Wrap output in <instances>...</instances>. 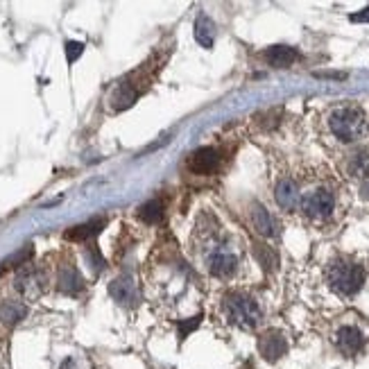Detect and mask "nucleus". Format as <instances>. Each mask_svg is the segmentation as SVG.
Listing matches in <instances>:
<instances>
[{
	"label": "nucleus",
	"mask_w": 369,
	"mask_h": 369,
	"mask_svg": "<svg viewBox=\"0 0 369 369\" xmlns=\"http://www.w3.org/2000/svg\"><path fill=\"white\" fill-rule=\"evenodd\" d=\"M225 315L234 326H240V329H256L263 319V310L256 301L243 292H229L225 301H223Z\"/></svg>",
	"instance_id": "obj_1"
},
{
	"label": "nucleus",
	"mask_w": 369,
	"mask_h": 369,
	"mask_svg": "<svg viewBox=\"0 0 369 369\" xmlns=\"http://www.w3.org/2000/svg\"><path fill=\"white\" fill-rule=\"evenodd\" d=\"M329 127L335 138H340L344 143H354L360 136H365L367 120L363 116V111L356 109V106H340V109H335L331 113Z\"/></svg>",
	"instance_id": "obj_2"
},
{
	"label": "nucleus",
	"mask_w": 369,
	"mask_h": 369,
	"mask_svg": "<svg viewBox=\"0 0 369 369\" xmlns=\"http://www.w3.org/2000/svg\"><path fill=\"white\" fill-rule=\"evenodd\" d=\"M329 283L338 294L351 297V294H356L363 288L365 269L356 263H349V261H338V263H333L329 267Z\"/></svg>",
	"instance_id": "obj_3"
},
{
	"label": "nucleus",
	"mask_w": 369,
	"mask_h": 369,
	"mask_svg": "<svg viewBox=\"0 0 369 369\" xmlns=\"http://www.w3.org/2000/svg\"><path fill=\"white\" fill-rule=\"evenodd\" d=\"M333 209H335L333 195L329 191H324V188L303 195V200H301V211L306 213L308 218H329Z\"/></svg>",
	"instance_id": "obj_4"
},
{
	"label": "nucleus",
	"mask_w": 369,
	"mask_h": 369,
	"mask_svg": "<svg viewBox=\"0 0 369 369\" xmlns=\"http://www.w3.org/2000/svg\"><path fill=\"white\" fill-rule=\"evenodd\" d=\"M258 351L265 360H269V363H276V360L283 358L285 351H288V340L278 331H267L265 335H261Z\"/></svg>",
	"instance_id": "obj_5"
},
{
	"label": "nucleus",
	"mask_w": 369,
	"mask_h": 369,
	"mask_svg": "<svg viewBox=\"0 0 369 369\" xmlns=\"http://www.w3.org/2000/svg\"><path fill=\"white\" fill-rule=\"evenodd\" d=\"M236 267H238V258L231 252L216 249L213 254H209V258H207V269L213 276H220V278L231 276L236 272Z\"/></svg>",
	"instance_id": "obj_6"
},
{
	"label": "nucleus",
	"mask_w": 369,
	"mask_h": 369,
	"mask_svg": "<svg viewBox=\"0 0 369 369\" xmlns=\"http://www.w3.org/2000/svg\"><path fill=\"white\" fill-rule=\"evenodd\" d=\"M218 163H220V157L213 147H200V150H195L191 157H188V168L193 172H198V175H209V172L218 168Z\"/></svg>",
	"instance_id": "obj_7"
},
{
	"label": "nucleus",
	"mask_w": 369,
	"mask_h": 369,
	"mask_svg": "<svg viewBox=\"0 0 369 369\" xmlns=\"http://www.w3.org/2000/svg\"><path fill=\"white\" fill-rule=\"evenodd\" d=\"M335 344H338V349L344 356H356L360 354V349H363L365 338L356 326H342L338 335H335Z\"/></svg>",
	"instance_id": "obj_8"
},
{
	"label": "nucleus",
	"mask_w": 369,
	"mask_h": 369,
	"mask_svg": "<svg viewBox=\"0 0 369 369\" xmlns=\"http://www.w3.org/2000/svg\"><path fill=\"white\" fill-rule=\"evenodd\" d=\"M274 200L283 211H292L299 204V188L292 179H281L274 188Z\"/></svg>",
	"instance_id": "obj_9"
},
{
	"label": "nucleus",
	"mask_w": 369,
	"mask_h": 369,
	"mask_svg": "<svg viewBox=\"0 0 369 369\" xmlns=\"http://www.w3.org/2000/svg\"><path fill=\"white\" fill-rule=\"evenodd\" d=\"M297 50L290 46H272V48H267L265 50V59L269 66H274V68H288L292 66L294 62H297Z\"/></svg>",
	"instance_id": "obj_10"
},
{
	"label": "nucleus",
	"mask_w": 369,
	"mask_h": 369,
	"mask_svg": "<svg viewBox=\"0 0 369 369\" xmlns=\"http://www.w3.org/2000/svg\"><path fill=\"white\" fill-rule=\"evenodd\" d=\"M252 223H254V227H256L258 234H263L267 238H272L276 234V225H274L272 216H269L267 209L261 207V204H254L252 207Z\"/></svg>",
	"instance_id": "obj_11"
},
{
	"label": "nucleus",
	"mask_w": 369,
	"mask_h": 369,
	"mask_svg": "<svg viewBox=\"0 0 369 369\" xmlns=\"http://www.w3.org/2000/svg\"><path fill=\"white\" fill-rule=\"evenodd\" d=\"M111 294H113V297H116L120 303H134V301H136L134 281H132L129 276L116 278V281L111 283Z\"/></svg>",
	"instance_id": "obj_12"
},
{
	"label": "nucleus",
	"mask_w": 369,
	"mask_h": 369,
	"mask_svg": "<svg viewBox=\"0 0 369 369\" xmlns=\"http://www.w3.org/2000/svg\"><path fill=\"white\" fill-rule=\"evenodd\" d=\"M213 30L216 26L211 23L209 16H198V21H195V39H198V44L202 48H213Z\"/></svg>",
	"instance_id": "obj_13"
},
{
	"label": "nucleus",
	"mask_w": 369,
	"mask_h": 369,
	"mask_svg": "<svg viewBox=\"0 0 369 369\" xmlns=\"http://www.w3.org/2000/svg\"><path fill=\"white\" fill-rule=\"evenodd\" d=\"M102 227H104V220H91V223H86V225L73 227L66 234V238L68 240H86V238H93Z\"/></svg>",
	"instance_id": "obj_14"
},
{
	"label": "nucleus",
	"mask_w": 369,
	"mask_h": 369,
	"mask_svg": "<svg viewBox=\"0 0 369 369\" xmlns=\"http://www.w3.org/2000/svg\"><path fill=\"white\" fill-rule=\"evenodd\" d=\"M138 218L143 220V223L147 225H157L161 223V218H163V204L159 200H150V202H145L141 209H138Z\"/></svg>",
	"instance_id": "obj_15"
},
{
	"label": "nucleus",
	"mask_w": 369,
	"mask_h": 369,
	"mask_svg": "<svg viewBox=\"0 0 369 369\" xmlns=\"http://www.w3.org/2000/svg\"><path fill=\"white\" fill-rule=\"evenodd\" d=\"M349 172L354 177H369V152H358L349 161Z\"/></svg>",
	"instance_id": "obj_16"
},
{
	"label": "nucleus",
	"mask_w": 369,
	"mask_h": 369,
	"mask_svg": "<svg viewBox=\"0 0 369 369\" xmlns=\"http://www.w3.org/2000/svg\"><path fill=\"white\" fill-rule=\"evenodd\" d=\"M23 315H26V308L19 306V303H3V306H0V317L10 324L19 322Z\"/></svg>",
	"instance_id": "obj_17"
},
{
	"label": "nucleus",
	"mask_w": 369,
	"mask_h": 369,
	"mask_svg": "<svg viewBox=\"0 0 369 369\" xmlns=\"http://www.w3.org/2000/svg\"><path fill=\"white\" fill-rule=\"evenodd\" d=\"M79 285H82V281H79V276H77L75 269H73V267L64 269V274H62V288L66 290V292H77Z\"/></svg>",
	"instance_id": "obj_18"
},
{
	"label": "nucleus",
	"mask_w": 369,
	"mask_h": 369,
	"mask_svg": "<svg viewBox=\"0 0 369 369\" xmlns=\"http://www.w3.org/2000/svg\"><path fill=\"white\" fill-rule=\"evenodd\" d=\"M256 256L261 261V265H265L267 269H274L276 267V254L269 249V247H263V245H256Z\"/></svg>",
	"instance_id": "obj_19"
},
{
	"label": "nucleus",
	"mask_w": 369,
	"mask_h": 369,
	"mask_svg": "<svg viewBox=\"0 0 369 369\" xmlns=\"http://www.w3.org/2000/svg\"><path fill=\"white\" fill-rule=\"evenodd\" d=\"M32 256V247H23L19 254H14V256L10 261H5L3 263V269H10V267H16V265H21V263H26V261Z\"/></svg>",
	"instance_id": "obj_20"
},
{
	"label": "nucleus",
	"mask_w": 369,
	"mask_h": 369,
	"mask_svg": "<svg viewBox=\"0 0 369 369\" xmlns=\"http://www.w3.org/2000/svg\"><path fill=\"white\" fill-rule=\"evenodd\" d=\"M66 50H68V62L73 64V62L77 59V55H82V50H84V46L75 44V41H68V44H66Z\"/></svg>",
	"instance_id": "obj_21"
},
{
	"label": "nucleus",
	"mask_w": 369,
	"mask_h": 369,
	"mask_svg": "<svg viewBox=\"0 0 369 369\" xmlns=\"http://www.w3.org/2000/svg\"><path fill=\"white\" fill-rule=\"evenodd\" d=\"M200 319L202 317H195V319H188V324H184L182 326V340L186 338V335H188V331H195V329H198V324H200Z\"/></svg>",
	"instance_id": "obj_22"
},
{
	"label": "nucleus",
	"mask_w": 369,
	"mask_h": 369,
	"mask_svg": "<svg viewBox=\"0 0 369 369\" xmlns=\"http://www.w3.org/2000/svg\"><path fill=\"white\" fill-rule=\"evenodd\" d=\"M351 21L354 23H369V7L367 10H363V12H356V14H351Z\"/></svg>",
	"instance_id": "obj_23"
},
{
	"label": "nucleus",
	"mask_w": 369,
	"mask_h": 369,
	"mask_svg": "<svg viewBox=\"0 0 369 369\" xmlns=\"http://www.w3.org/2000/svg\"><path fill=\"white\" fill-rule=\"evenodd\" d=\"M360 198H363V200H369V177L365 179L363 184H360Z\"/></svg>",
	"instance_id": "obj_24"
}]
</instances>
